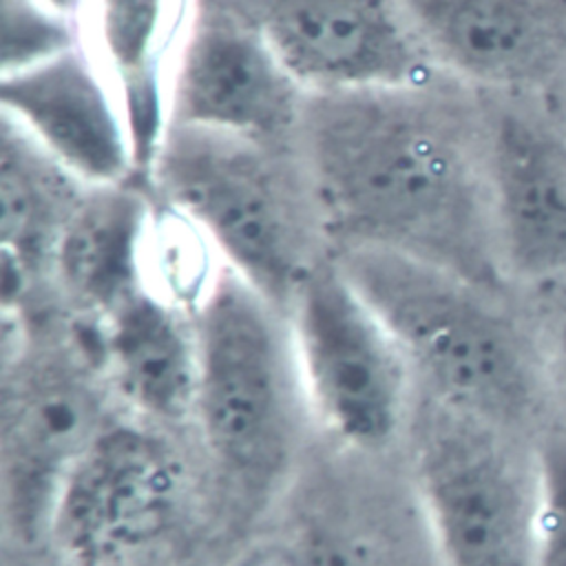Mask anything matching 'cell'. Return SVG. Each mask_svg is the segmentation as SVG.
<instances>
[{
	"label": "cell",
	"instance_id": "6da1fadb",
	"mask_svg": "<svg viewBox=\"0 0 566 566\" xmlns=\"http://www.w3.org/2000/svg\"><path fill=\"white\" fill-rule=\"evenodd\" d=\"M296 153L332 252L394 248L506 287L482 91L433 71L396 86L307 93Z\"/></svg>",
	"mask_w": 566,
	"mask_h": 566
},
{
	"label": "cell",
	"instance_id": "7a4b0ae2",
	"mask_svg": "<svg viewBox=\"0 0 566 566\" xmlns=\"http://www.w3.org/2000/svg\"><path fill=\"white\" fill-rule=\"evenodd\" d=\"M332 256L429 400L522 436L537 429L555 385L542 336L504 303V290L382 245Z\"/></svg>",
	"mask_w": 566,
	"mask_h": 566
},
{
	"label": "cell",
	"instance_id": "3957f363",
	"mask_svg": "<svg viewBox=\"0 0 566 566\" xmlns=\"http://www.w3.org/2000/svg\"><path fill=\"white\" fill-rule=\"evenodd\" d=\"M144 177L226 268L283 310L332 254L296 146L170 124Z\"/></svg>",
	"mask_w": 566,
	"mask_h": 566
},
{
	"label": "cell",
	"instance_id": "277c9868",
	"mask_svg": "<svg viewBox=\"0 0 566 566\" xmlns=\"http://www.w3.org/2000/svg\"><path fill=\"white\" fill-rule=\"evenodd\" d=\"M197 340L192 422L221 475L268 497L290 471L303 416L287 310L226 268L190 312Z\"/></svg>",
	"mask_w": 566,
	"mask_h": 566
},
{
	"label": "cell",
	"instance_id": "5b68a950",
	"mask_svg": "<svg viewBox=\"0 0 566 566\" xmlns=\"http://www.w3.org/2000/svg\"><path fill=\"white\" fill-rule=\"evenodd\" d=\"M416 495L440 566H535V440L427 398L413 413Z\"/></svg>",
	"mask_w": 566,
	"mask_h": 566
},
{
	"label": "cell",
	"instance_id": "8992f818",
	"mask_svg": "<svg viewBox=\"0 0 566 566\" xmlns=\"http://www.w3.org/2000/svg\"><path fill=\"white\" fill-rule=\"evenodd\" d=\"M287 316L310 416L356 451L396 440L413 418V371L332 254L305 276Z\"/></svg>",
	"mask_w": 566,
	"mask_h": 566
},
{
	"label": "cell",
	"instance_id": "52a82bcc",
	"mask_svg": "<svg viewBox=\"0 0 566 566\" xmlns=\"http://www.w3.org/2000/svg\"><path fill=\"white\" fill-rule=\"evenodd\" d=\"M184 484L153 424L108 420L66 475L46 542L66 566H122L172 528Z\"/></svg>",
	"mask_w": 566,
	"mask_h": 566
},
{
	"label": "cell",
	"instance_id": "ba28073f",
	"mask_svg": "<svg viewBox=\"0 0 566 566\" xmlns=\"http://www.w3.org/2000/svg\"><path fill=\"white\" fill-rule=\"evenodd\" d=\"M307 91L232 0H197L179 44L166 126H197L296 146Z\"/></svg>",
	"mask_w": 566,
	"mask_h": 566
},
{
	"label": "cell",
	"instance_id": "9c48e42d",
	"mask_svg": "<svg viewBox=\"0 0 566 566\" xmlns=\"http://www.w3.org/2000/svg\"><path fill=\"white\" fill-rule=\"evenodd\" d=\"M307 93L416 82L436 69L398 0H232Z\"/></svg>",
	"mask_w": 566,
	"mask_h": 566
},
{
	"label": "cell",
	"instance_id": "30bf717a",
	"mask_svg": "<svg viewBox=\"0 0 566 566\" xmlns=\"http://www.w3.org/2000/svg\"><path fill=\"white\" fill-rule=\"evenodd\" d=\"M493 239L509 283L566 279V135L513 95L484 93Z\"/></svg>",
	"mask_w": 566,
	"mask_h": 566
},
{
	"label": "cell",
	"instance_id": "8fae6325",
	"mask_svg": "<svg viewBox=\"0 0 566 566\" xmlns=\"http://www.w3.org/2000/svg\"><path fill=\"white\" fill-rule=\"evenodd\" d=\"M106 422L86 371L15 360L2 402V509L15 544L46 542L60 489Z\"/></svg>",
	"mask_w": 566,
	"mask_h": 566
},
{
	"label": "cell",
	"instance_id": "7c38bea8",
	"mask_svg": "<svg viewBox=\"0 0 566 566\" xmlns=\"http://www.w3.org/2000/svg\"><path fill=\"white\" fill-rule=\"evenodd\" d=\"M2 117L86 186L139 175L124 104L80 42L2 71Z\"/></svg>",
	"mask_w": 566,
	"mask_h": 566
},
{
	"label": "cell",
	"instance_id": "4fadbf2b",
	"mask_svg": "<svg viewBox=\"0 0 566 566\" xmlns=\"http://www.w3.org/2000/svg\"><path fill=\"white\" fill-rule=\"evenodd\" d=\"M436 71L513 95L566 66V0H398Z\"/></svg>",
	"mask_w": 566,
	"mask_h": 566
},
{
	"label": "cell",
	"instance_id": "5bb4252c",
	"mask_svg": "<svg viewBox=\"0 0 566 566\" xmlns=\"http://www.w3.org/2000/svg\"><path fill=\"white\" fill-rule=\"evenodd\" d=\"M197 0H80V46L117 91L130 122L139 172L166 130L170 71Z\"/></svg>",
	"mask_w": 566,
	"mask_h": 566
},
{
	"label": "cell",
	"instance_id": "9a60e30c",
	"mask_svg": "<svg viewBox=\"0 0 566 566\" xmlns=\"http://www.w3.org/2000/svg\"><path fill=\"white\" fill-rule=\"evenodd\" d=\"M91 325L97 367L137 420H192L197 340L188 312L144 287Z\"/></svg>",
	"mask_w": 566,
	"mask_h": 566
},
{
	"label": "cell",
	"instance_id": "2e32d148",
	"mask_svg": "<svg viewBox=\"0 0 566 566\" xmlns=\"http://www.w3.org/2000/svg\"><path fill=\"white\" fill-rule=\"evenodd\" d=\"M153 212L146 192L128 181L88 186L64 221L46 270L84 318H104L146 287L144 254Z\"/></svg>",
	"mask_w": 566,
	"mask_h": 566
},
{
	"label": "cell",
	"instance_id": "e0dca14e",
	"mask_svg": "<svg viewBox=\"0 0 566 566\" xmlns=\"http://www.w3.org/2000/svg\"><path fill=\"white\" fill-rule=\"evenodd\" d=\"M86 184L57 164L11 119L2 117L0 201L4 248V301H18L49 254Z\"/></svg>",
	"mask_w": 566,
	"mask_h": 566
},
{
	"label": "cell",
	"instance_id": "ac0fdd59",
	"mask_svg": "<svg viewBox=\"0 0 566 566\" xmlns=\"http://www.w3.org/2000/svg\"><path fill=\"white\" fill-rule=\"evenodd\" d=\"M535 460V566H566V424H546L537 433Z\"/></svg>",
	"mask_w": 566,
	"mask_h": 566
},
{
	"label": "cell",
	"instance_id": "d6986e66",
	"mask_svg": "<svg viewBox=\"0 0 566 566\" xmlns=\"http://www.w3.org/2000/svg\"><path fill=\"white\" fill-rule=\"evenodd\" d=\"M73 18L49 9L44 0H4V64L2 71L33 62L75 44Z\"/></svg>",
	"mask_w": 566,
	"mask_h": 566
},
{
	"label": "cell",
	"instance_id": "ffe728a7",
	"mask_svg": "<svg viewBox=\"0 0 566 566\" xmlns=\"http://www.w3.org/2000/svg\"><path fill=\"white\" fill-rule=\"evenodd\" d=\"M555 389L566 394V290L553 305L546 336H542Z\"/></svg>",
	"mask_w": 566,
	"mask_h": 566
},
{
	"label": "cell",
	"instance_id": "44dd1931",
	"mask_svg": "<svg viewBox=\"0 0 566 566\" xmlns=\"http://www.w3.org/2000/svg\"><path fill=\"white\" fill-rule=\"evenodd\" d=\"M35 566H42V564H35ZM55 566H66V564H64V562H60V559H57V564H55Z\"/></svg>",
	"mask_w": 566,
	"mask_h": 566
}]
</instances>
